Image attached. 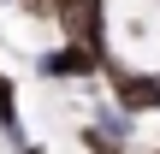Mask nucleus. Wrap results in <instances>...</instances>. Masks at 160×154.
Listing matches in <instances>:
<instances>
[{
  "mask_svg": "<svg viewBox=\"0 0 160 154\" xmlns=\"http://www.w3.org/2000/svg\"><path fill=\"white\" fill-rule=\"evenodd\" d=\"M101 77H107V89H113V101H119V113H148L160 107V71H131V65H119V59H107L101 65Z\"/></svg>",
  "mask_w": 160,
  "mask_h": 154,
  "instance_id": "obj_1",
  "label": "nucleus"
},
{
  "mask_svg": "<svg viewBox=\"0 0 160 154\" xmlns=\"http://www.w3.org/2000/svg\"><path fill=\"white\" fill-rule=\"evenodd\" d=\"M101 71V53H89L83 42H59L48 53H36V77L42 83H89Z\"/></svg>",
  "mask_w": 160,
  "mask_h": 154,
  "instance_id": "obj_2",
  "label": "nucleus"
},
{
  "mask_svg": "<svg viewBox=\"0 0 160 154\" xmlns=\"http://www.w3.org/2000/svg\"><path fill=\"white\" fill-rule=\"evenodd\" d=\"M0 137H6L12 148L30 142V137H24V113H18V83H12L6 71H0Z\"/></svg>",
  "mask_w": 160,
  "mask_h": 154,
  "instance_id": "obj_3",
  "label": "nucleus"
},
{
  "mask_svg": "<svg viewBox=\"0 0 160 154\" xmlns=\"http://www.w3.org/2000/svg\"><path fill=\"white\" fill-rule=\"evenodd\" d=\"M77 142H83V148H89V154H125V148H119V142H107V137H101L95 125H83V131H77Z\"/></svg>",
  "mask_w": 160,
  "mask_h": 154,
  "instance_id": "obj_4",
  "label": "nucleus"
},
{
  "mask_svg": "<svg viewBox=\"0 0 160 154\" xmlns=\"http://www.w3.org/2000/svg\"><path fill=\"white\" fill-rule=\"evenodd\" d=\"M18 154H48V148H42V142H18Z\"/></svg>",
  "mask_w": 160,
  "mask_h": 154,
  "instance_id": "obj_5",
  "label": "nucleus"
},
{
  "mask_svg": "<svg viewBox=\"0 0 160 154\" xmlns=\"http://www.w3.org/2000/svg\"><path fill=\"white\" fill-rule=\"evenodd\" d=\"M0 6H12V0H0Z\"/></svg>",
  "mask_w": 160,
  "mask_h": 154,
  "instance_id": "obj_6",
  "label": "nucleus"
},
{
  "mask_svg": "<svg viewBox=\"0 0 160 154\" xmlns=\"http://www.w3.org/2000/svg\"><path fill=\"white\" fill-rule=\"evenodd\" d=\"M95 6H107V0H95Z\"/></svg>",
  "mask_w": 160,
  "mask_h": 154,
  "instance_id": "obj_7",
  "label": "nucleus"
},
{
  "mask_svg": "<svg viewBox=\"0 0 160 154\" xmlns=\"http://www.w3.org/2000/svg\"><path fill=\"white\" fill-rule=\"evenodd\" d=\"M154 154H160V148H154Z\"/></svg>",
  "mask_w": 160,
  "mask_h": 154,
  "instance_id": "obj_8",
  "label": "nucleus"
}]
</instances>
